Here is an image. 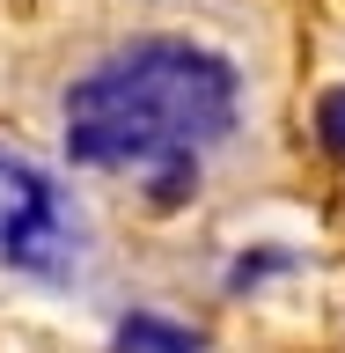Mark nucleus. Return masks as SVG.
<instances>
[{
	"label": "nucleus",
	"mask_w": 345,
	"mask_h": 353,
	"mask_svg": "<svg viewBox=\"0 0 345 353\" xmlns=\"http://www.w3.org/2000/svg\"><path fill=\"white\" fill-rule=\"evenodd\" d=\"M110 353H206V339H198L191 324H169V316H125L118 324V339H110Z\"/></svg>",
	"instance_id": "7ed1b4c3"
},
{
	"label": "nucleus",
	"mask_w": 345,
	"mask_h": 353,
	"mask_svg": "<svg viewBox=\"0 0 345 353\" xmlns=\"http://www.w3.org/2000/svg\"><path fill=\"white\" fill-rule=\"evenodd\" d=\"M316 140H324L331 162H345V81L316 96Z\"/></svg>",
	"instance_id": "39448f33"
},
{
	"label": "nucleus",
	"mask_w": 345,
	"mask_h": 353,
	"mask_svg": "<svg viewBox=\"0 0 345 353\" xmlns=\"http://www.w3.org/2000/svg\"><path fill=\"white\" fill-rule=\"evenodd\" d=\"M191 192H198V162H191V154H169V162L154 170V184H147V206H154V214H176Z\"/></svg>",
	"instance_id": "20e7f679"
},
{
	"label": "nucleus",
	"mask_w": 345,
	"mask_h": 353,
	"mask_svg": "<svg viewBox=\"0 0 345 353\" xmlns=\"http://www.w3.org/2000/svg\"><path fill=\"white\" fill-rule=\"evenodd\" d=\"M74 243H81V228L66 214V199L52 192V176L15 162V154H0V265L59 280L74 265Z\"/></svg>",
	"instance_id": "f03ea898"
},
{
	"label": "nucleus",
	"mask_w": 345,
	"mask_h": 353,
	"mask_svg": "<svg viewBox=\"0 0 345 353\" xmlns=\"http://www.w3.org/2000/svg\"><path fill=\"white\" fill-rule=\"evenodd\" d=\"M242 81L220 52L184 37H140L66 88V154L88 170L169 162L236 132Z\"/></svg>",
	"instance_id": "f257e3e1"
}]
</instances>
